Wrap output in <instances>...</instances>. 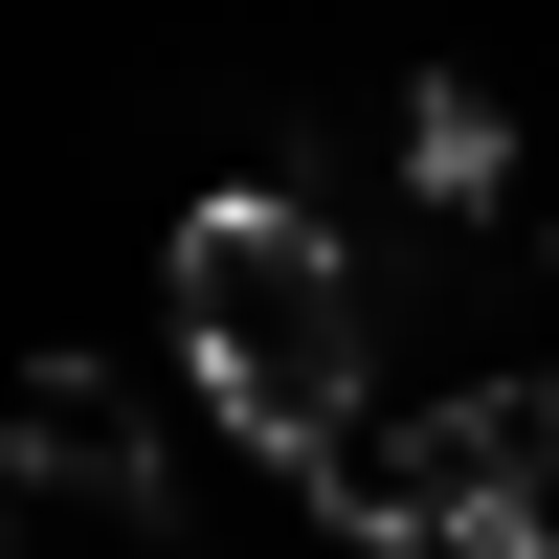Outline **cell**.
<instances>
[{"instance_id": "3", "label": "cell", "mask_w": 559, "mask_h": 559, "mask_svg": "<svg viewBox=\"0 0 559 559\" xmlns=\"http://www.w3.org/2000/svg\"><path fill=\"white\" fill-rule=\"evenodd\" d=\"M448 559H559V358L448 381Z\"/></svg>"}, {"instance_id": "5", "label": "cell", "mask_w": 559, "mask_h": 559, "mask_svg": "<svg viewBox=\"0 0 559 559\" xmlns=\"http://www.w3.org/2000/svg\"><path fill=\"white\" fill-rule=\"evenodd\" d=\"M381 157H403V202H426V224H492V202H515V112H492L471 68H426V90H403V112H381Z\"/></svg>"}, {"instance_id": "4", "label": "cell", "mask_w": 559, "mask_h": 559, "mask_svg": "<svg viewBox=\"0 0 559 559\" xmlns=\"http://www.w3.org/2000/svg\"><path fill=\"white\" fill-rule=\"evenodd\" d=\"M292 492H313L358 559H448V403H426V426H336Z\"/></svg>"}, {"instance_id": "7", "label": "cell", "mask_w": 559, "mask_h": 559, "mask_svg": "<svg viewBox=\"0 0 559 559\" xmlns=\"http://www.w3.org/2000/svg\"><path fill=\"white\" fill-rule=\"evenodd\" d=\"M157 559H179V537H157Z\"/></svg>"}, {"instance_id": "1", "label": "cell", "mask_w": 559, "mask_h": 559, "mask_svg": "<svg viewBox=\"0 0 559 559\" xmlns=\"http://www.w3.org/2000/svg\"><path fill=\"white\" fill-rule=\"evenodd\" d=\"M179 358H202L224 448H269V471H313L336 426H381V269L336 247V224L292 202V179H224V202H179Z\"/></svg>"}, {"instance_id": "6", "label": "cell", "mask_w": 559, "mask_h": 559, "mask_svg": "<svg viewBox=\"0 0 559 559\" xmlns=\"http://www.w3.org/2000/svg\"><path fill=\"white\" fill-rule=\"evenodd\" d=\"M0 559H90V492H45V471H0Z\"/></svg>"}, {"instance_id": "2", "label": "cell", "mask_w": 559, "mask_h": 559, "mask_svg": "<svg viewBox=\"0 0 559 559\" xmlns=\"http://www.w3.org/2000/svg\"><path fill=\"white\" fill-rule=\"evenodd\" d=\"M0 471L90 492L112 537H179V515H157V403H134L112 358H23V381H0Z\"/></svg>"}]
</instances>
